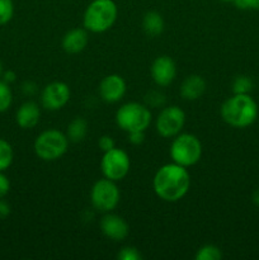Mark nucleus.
Listing matches in <instances>:
<instances>
[{
    "label": "nucleus",
    "instance_id": "nucleus-11",
    "mask_svg": "<svg viewBox=\"0 0 259 260\" xmlns=\"http://www.w3.org/2000/svg\"><path fill=\"white\" fill-rule=\"evenodd\" d=\"M127 85L124 79L118 74H109L99 84V95L106 103H117L124 96Z\"/></svg>",
    "mask_w": 259,
    "mask_h": 260
},
{
    "label": "nucleus",
    "instance_id": "nucleus-17",
    "mask_svg": "<svg viewBox=\"0 0 259 260\" xmlns=\"http://www.w3.org/2000/svg\"><path fill=\"white\" fill-rule=\"evenodd\" d=\"M165 23L163 15L155 10H150L142 18V29L149 37H156L164 30Z\"/></svg>",
    "mask_w": 259,
    "mask_h": 260
},
{
    "label": "nucleus",
    "instance_id": "nucleus-30",
    "mask_svg": "<svg viewBox=\"0 0 259 260\" xmlns=\"http://www.w3.org/2000/svg\"><path fill=\"white\" fill-rule=\"evenodd\" d=\"M145 141V131L128 132V142L132 145H141Z\"/></svg>",
    "mask_w": 259,
    "mask_h": 260
},
{
    "label": "nucleus",
    "instance_id": "nucleus-5",
    "mask_svg": "<svg viewBox=\"0 0 259 260\" xmlns=\"http://www.w3.org/2000/svg\"><path fill=\"white\" fill-rule=\"evenodd\" d=\"M151 112L149 107L137 102L123 104L116 112V123L122 131H146L151 123Z\"/></svg>",
    "mask_w": 259,
    "mask_h": 260
},
{
    "label": "nucleus",
    "instance_id": "nucleus-20",
    "mask_svg": "<svg viewBox=\"0 0 259 260\" xmlns=\"http://www.w3.org/2000/svg\"><path fill=\"white\" fill-rule=\"evenodd\" d=\"M195 258L196 260H220L222 258V251L216 245L207 244L198 249Z\"/></svg>",
    "mask_w": 259,
    "mask_h": 260
},
{
    "label": "nucleus",
    "instance_id": "nucleus-34",
    "mask_svg": "<svg viewBox=\"0 0 259 260\" xmlns=\"http://www.w3.org/2000/svg\"><path fill=\"white\" fill-rule=\"evenodd\" d=\"M3 75V63H2V61H0V76Z\"/></svg>",
    "mask_w": 259,
    "mask_h": 260
},
{
    "label": "nucleus",
    "instance_id": "nucleus-3",
    "mask_svg": "<svg viewBox=\"0 0 259 260\" xmlns=\"http://www.w3.org/2000/svg\"><path fill=\"white\" fill-rule=\"evenodd\" d=\"M117 15L118 8L113 0H93L84 12L83 25L88 32L103 33L113 27Z\"/></svg>",
    "mask_w": 259,
    "mask_h": 260
},
{
    "label": "nucleus",
    "instance_id": "nucleus-35",
    "mask_svg": "<svg viewBox=\"0 0 259 260\" xmlns=\"http://www.w3.org/2000/svg\"><path fill=\"white\" fill-rule=\"evenodd\" d=\"M221 2H225V3H235V0H221Z\"/></svg>",
    "mask_w": 259,
    "mask_h": 260
},
{
    "label": "nucleus",
    "instance_id": "nucleus-19",
    "mask_svg": "<svg viewBox=\"0 0 259 260\" xmlns=\"http://www.w3.org/2000/svg\"><path fill=\"white\" fill-rule=\"evenodd\" d=\"M14 159V151L13 147L7 140L0 137V172H5L9 169Z\"/></svg>",
    "mask_w": 259,
    "mask_h": 260
},
{
    "label": "nucleus",
    "instance_id": "nucleus-7",
    "mask_svg": "<svg viewBox=\"0 0 259 260\" xmlns=\"http://www.w3.org/2000/svg\"><path fill=\"white\" fill-rule=\"evenodd\" d=\"M119 200H121V193H119L116 182H113V180L103 178V179L96 180L91 187V206L98 212H112L118 206Z\"/></svg>",
    "mask_w": 259,
    "mask_h": 260
},
{
    "label": "nucleus",
    "instance_id": "nucleus-29",
    "mask_svg": "<svg viewBox=\"0 0 259 260\" xmlns=\"http://www.w3.org/2000/svg\"><path fill=\"white\" fill-rule=\"evenodd\" d=\"M22 91L24 95H28V96L35 95V94L38 91L37 84H36L35 81H30V80L24 81V83L22 84Z\"/></svg>",
    "mask_w": 259,
    "mask_h": 260
},
{
    "label": "nucleus",
    "instance_id": "nucleus-8",
    "mask_svg": "<svg viewBox=\"0 0 259 260\" xmlns=\"http://www.w3.org/2000/svg\"><path fill=\"white\" fill-rule=\"evenodd\" d=\"M131 161L130 156L124 150L114 147L109 151L104 152L101 161V169L104 178L113 182L122 180L130 172Z\"/></svg>",
    "mask_w": 259,
    "mask_h": 260
},
{
    "label": "nucleus",
    "instance_id": "nucleus-14",
    "mask_svg": "<svg viewBox=\"0 0 259 260\" xmlns=\"http://www.w3.org/2000/svg\"><path fill=\"white\" fill-rule=\"evenodd\" d=\"M89 42L88 30L85 28H74L62 37V48L66 53L76 55L85 50Z\"/></svg>",
    "mask_w": 259,
    "mask_h": 260
},
{
    "label": "nucleus",
    "instance_id": "nucleus-24",
    "mask_svg": "<svg viewBox=\"0 0 259 260\" xmlns=\"http://www.w3.org/2000/svg\"><path fill=\"white\" fill-rule=\"evenodd\" d=\"M145 101H146L147 107H154V108H157V107L164 106L165 96H164V94L160 93V91L151 90L146 94V96H145Z\"/></svg>",
    "mask_w": 259,
    "mask_h": 260
},
{
    "label": "nucleus",
    "instance_id": "nucleus-12",
    "mask_svg": "<svg viewBox=\"0 0 259 260\" xmlns=\"http://www.w3.org/2000/svg\"><path fill=\"white\" fill-rule=\"evenodd\" d=\"M150 73H151L154 83L157 86L164 88L174 81L177 76V66H175L174 60L169 56H159L152 62Z\"/></svg>",
    "mask_w": 259,
    "mask_h": 260
},
{
    "label": "nucleus",
    "instance_id": "nucleus-1",
    "mask_svg": "<svg viewBox=\"0 0 259 260\" xmlns=\"http://www.w3.org/2000/svg\"><path fill=\"white\" fill-rule=\"evenodd\" d=\"M152 187L160 200L165 202H178L190 188V175L187 168L172 162L157 169L152 179Z\"/></svg>",
    "mask_w": 259,
    "mask_h": 260
},
{
    "label": "nucleus",
    "instance_id": "nucleus-33",
    "mask_svg": "<svg viewBox=\"0 0 259 260\" xmlns=\"http://www.w3.org/2000/svg\"><path fill=\"white\" fill-rule=\"evenodd\" d=\"M251 200H253L254 205L258 206L259 207V189H256L255 192L253 193V196H251Z\"/></svg>",
    "mask_w": 259,
    "mask_h": 260
},
{
    "label": "nucleus",
    "instance_id": "nucleus-25",
    "mask_svg": "<svg viewBox=\"0 0 259 260\" xmlns=\"http://www.w3.org/2000/svg\"><path fill=\"white\" fill-rule=\"evenodd\" d=\"M117 258L119 260H141L142 255L139 249L135 246H126V248L121 249Z\"/></svg>",
    "mask_w": 259,
    "mask_h": 260
},
{
    "label": "nucleus",
    "instance_id": "nucleus-21",
    "mask_svg": "<svg viewBox=\"0 0 259 260\" xmlns=\"http://www.w3.org/2000/svg\"><path fill=\"white\" fill-rule=\"evenodd\" d=\"M254 83L249 76L239 75L233 81V93L234 94H249L253 90Z\"/></svg>",
    "mask_w": 259,
    "mask_h": 260
},
{
    "label": "nucleus",
    "instance_id": "nucleus-2",
    "mask_svg": "<svg viewBox=\"0 0 259 260\" xmlns=\"http://www.w3.org/2000/svg\"><path fill=\"white\" fill-rule=\"evenodd\" d=\"M221 117L235 128H245L254 123L258 116V107L249 94H234L221 106Z\"/></svg>",
    "mask_w": 259,
    "mask_h": 260
},
{
    "label": "nucleus",
    "instance_id": "nucleus-18",
    "mask_svg": "<svg viewBox=\"0 0 259 260\" xmlns=\"http://www.w3.org/2000/svg\"><path fill=\"white\" fill-rule=\"evenodd\" d=\"M89 131L88 122L83 117H75L73 121L69 123L68 129H66V136H68L69 141L70 142H78L84 141Z\"/></svg>",
    "mask_w": 259,
    "mask_h": 260
},
{
    "label": "nucleus",
    "instance_id": "nucleus-16",
    "mask_svg": "<svg viewBox=\"0 0 259 260\" xmlns=\"http://www.w3.org/2000/svg\"><path fill=\"white\" fill-rule=\"evenodd\" d=\"M206 91V81L201 75L187 76L183 80L182 86H180V95L185 101H197L205 94Z\"/></svg>",
    "mask_w": 259,
    "mask_h": 260
},
{
    "label": "nucleus",
    "instance_id": "nucleus-13",
    "mask_svg": "<svg viewBox=\"0 0 259 260\" xmlns=\"http://www.w3.org/2000/svg\"><path fill=\"white\" fill-rule=\"evenodd\" d=\"M101 230L109 240L122 241L128 236L130 226L123 217L108 212L101 220Z\"/></svg>",
    "mask_w": 259,
    "mask_h": 260
},
{
    "label": "nucleus",
    "instance_id": "nucleus-26",
    "mask_svg": "<svg viewBox=\"0 0 259 260\" xmlns=\"http://www.w3.org/2000/svg\"><path fill=\"white\" fill-rule=\"evenodd\" d=\"M98 146L102 151L107 152L116 147V142H114L113 137L108 136V135H104V136H102L101 139L98 140Z\"/></svg>",
    "mask_w": 259,
    "mask_h": 260
},
{
    "label": "nucleus",
    "instance_id": "nucleus-28",
    "mask_svg": "<svg viewBox=\"0 0 259 260\" xmlns=\"http://www.w3.org/2000/svg\"><path fill=\"white\" fill-rule=\"evenodd\" d=\"M10 190V182L4 172H0V198H4Z\"/></svg>",
    "mask_w": 259,
    "mask_h": 260
},
{
    "label": "nucleus",
    "instance_id": "nucleus-10",
    "mask_svg": "<svg viewBox=\"0 0 259 260\" xmlns=\"http://www.w3.org/2000/svg\"><path fill=\"white\" fill-rule=\"evenodd\" d=\"M70 88L63 81H52L43 88L41 93V104L47 111H60L70 101Z\"/></svg>",
    "mask_w": 259,
    "mask_h": 260
},
{
    "label": "nucleus",
    "instance_id": "nucleus-22",
    "mask_svg": "<svg viewBox=\"0 0 259 260\" xmlns=\"http://www.w3.org/2000/svg\"><path fill=\"white\" fill-rule=\"evenodd\" d=\"M13 93L9 84L0 80V113L7 112L12 107Z\"/></svg>",
    "mask_w": 259,
    "mask_h": 260
},
{
    "label": "nucleus",
    "instance_id": "nucleus-31",
    "mask_svg": "<svg viewBox=\"0 0 259 260\" xmlns=\"http://www.w3.org/2000/svg\"><path fill=\"white\" fill-rule=\"evenodd\" d=\"M10 215V206L5 201L0 198V220L8 217Z\"/></svg>",
    "mask_w": 259,
    "mask_h": 260
},
{
    "label": "nucleus",
    "instance_id": "nucleus-23",
    "mask_svg": "<svg viewBox=\"0 0 259 260\" xmlns=\"http://www.w3.org/2000/svg\"><path fill=\"white\" fill-rule=\"evenodd\" d=\"M13 15H14L13 0H0V25L9 23Z\"/></svg>",
    "mask_w": 259,
    "mask_h": 260
},
{
    "label": "nucleus",
    "instance_id": "nucleus-15",
    "mask_svg": "<svg viewBox=\"0 0 259 260\" xmlns=\"http://www.w3.org/2000/svg\"><path fill=\"white\" fill-rule=\"evenodd\" d=\"M41 118V108L36 102L28 101L18 108L15 119L20 128L30 129L36 127Z\"/></svg>",
    "mask_w": 259,
    "mask_h": 260
},
{
    "label": "nucleus",
    "instance_id": "nucleus-6",
    "mask_svg": "<svg viewBox=\"0 0 259 260\" xmlns=\"http://www.w3.org/2000/svg\"><path fill=\"white\" fill-rule=\"evenodd\" d=\"M202 156V144L200 139L192 134H179L170 145V157L173 162L184 168L197 164Z\"/></svg>",
    "mask_w": 259,
    "mask_h": 260
},
{
    "label": "nucleus",
    "instance_id": "nucleus-27",
    "mask_svg": "<svg viewBox=\"0 0 259 260\" xmlns=\"http://www.w3.org/2000/svg\"><path fill=\"white\" fill-rule=\"evenodd\" d=\"M235 5L243 10H259V0H235Z\"/></svg>",
    "mask_w": 259,
    "mask_h": 260
},
{
    "label": "nucleus",
    "instance_id": "nucleus-32",
    "mask_svg": "<svg viewBox=\"0 0 259 260\" xmlns=\"http://www.w3.org/2000/svg\"><path fill=\"white\" fill-rule=\"evenodd\" d=\"M3 81H5L7 84H12L14 83L15 79H17V75L13 70H8V71H3Z\"/></svg>",
    "mask_w": 259,
    "mask_h": 260
},
{
    "label": "nucleus",
    "instance_id": "nucleus-4",
    "mask_svg": "<svg viewBox=\"0 0 259 260\" xmlns=\"http://www.w3.org/2000/svg\"><path fill=\"white\" fill-rule=\"evenodd\" d=\"M69 139L66 134L58 129H46L35 140L36 155L43 161H55L66 154L69 147Z\"/></svg>",
    "mask_w": 259,
    "mask_h": 260
},
{
    "label": "nucleus",
    "instance_id": "nucleus-9",
    "mask_svg": "<svg viewBox=\"0 0 259 260\" xmlns=\"http://www.w3.org/2000/svg\"><path fill=\"white\" fill-rule=\"evenodd\" d=\"M185 123V113L178 106L165 107L155 122L156 132L164 139H172L182 132Z\"/></svg>",
    "mask_w": 259,
    "mask_h": 260
}]
</instances>
